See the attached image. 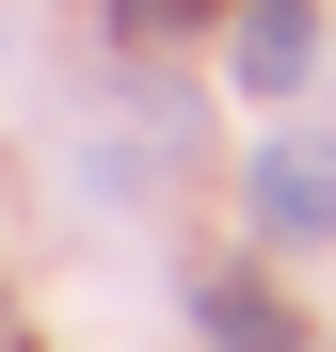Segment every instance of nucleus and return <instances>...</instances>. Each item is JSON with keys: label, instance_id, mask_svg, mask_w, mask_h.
<instances>
[{"label": "nucleus", "instance_id": "nucleus-1", "mask_svg": "<svg viewBox=\"0 0 336 352\" xmlns=\"http://www.w3.org/2000/svg\"><path fill=\"white\" fill-rule=\"evenodd\" d=\"M240 208H256L272 256H320V241H336V144H289V129H272V144L240 160Z\"/></svg>", "mask_w": 336, "mask_h": 352}, {"label": "nucleus", "instance_id": "nucleus-2", "mask_svg": "<svg viewBox=\"0 0 336 352\" xmlns=\"http://www.w3.org/2000/svg\"><path fill=\"white\" fill-rule=\"evenodd\" d=\"M224 80L240 96H304L320 80V0H224Z\"/></svg>", "mask_w": 336, "mask_h": 352}, {"label": "nucleus", "instance_id": "nucleus-3", "mask_svg": "<svg viewBox=\"0 0 336 352\" xmlns=\"http://www.w3.org/2000/svg\"><path fill=\"white\" fill-rule=\"evenodd\" d=\"M192 336H208V352H304V305H289L272 272H208V288H192Z\"/></svg>", "mask_w": 336, "mask_h": 352}, {"label": "nucleus", "instance_id": "nucleus-4", "mask_svg": "<svg viewBox=\"0 0 336 352\" xmlns=\"http://www.w3.org/2000/svg\"><path fill=\"white\" fill-rule=\"evenodd\" d=\"M224 0H112V48H177V32H208Z\"/></svg>", "mask_w": 336, "mask_h": 352}, {"label": "nucleus", "instance_id": "nucleus-5", "mask_svg": "<svg viewBox=\"0 0 336 352\" xmlns=\"http://www.w3.org/2000/svg\"><path fill=\"white\" fill-rule=\"evenodd\" d=\"M0 352H32V336H0Z\"/></svg>", "mask_w": 336, "mask_h": 352}]
</instances>
